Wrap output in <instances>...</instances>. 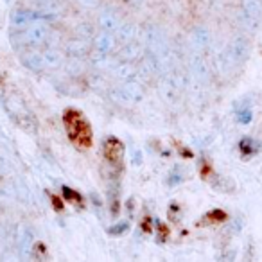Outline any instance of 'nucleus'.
Segmentation results:
<instances>
[{"label":"nucleus","instance_id":"nucleus-19","mask_svg":"<svg viewBox=\"0 0 262 262\" xmlns=\"http://www.w3.org/2000/svg\"><path fill=\"white\" fill-rule=\"evenodd\" d=\"M169 180H171V182H169V183H172V185H176V183L182 182V176H180V174H174V176H171V178H169Z\"/></svg>","mask_w":262,"mask_h":262},{"label":"nucleus","instance_id":"nucleus-2","mask_svg":"<svg viewBox=\"0 0 262 262\" xmlns=\"http://www.w3.org/2000/svg\"><path fill=\"white\" fill-rule=\"evenodd\" d=\"M102 153L112 165H120L124 158V144L115 137H108L102 144Z\"/></svg>","mask_w":262,"mask_h":262},{"label":"nucleus","instance_id":"nucleus-18","mask_svg":"<svg viewBox=\"0 0 262 262\" xmlns=\"http://www.w3.org/2000/svg\"><path fill=\"white\" fill-rule=\"evenodd\" d=\"M208 217L214 219V221H223V219H225L226 215H225V212H221V210H214L210 215H208Z\"/></svg>","mask_w":262,"mask_h":262},{"label":"nucleus","instance_id":"nucleus-14","mask_svg":"<svg viewBox=\"0 0 262 262\" xmlns=\"http://www.w3.org/2000/svg\"><path fill=\"white\" fill-rule=\"evenodd\" d=\"M251 119H253V113H251L250 106H244V108L237 110V120H239L241 124H250Z\"/></svg>","mask_w":262,"mask_h":262},{"label":"nucleus","instance_id":"nucleus-10","mask_svg":"<svg viewBox=\"0 0 262 262\" xmlns=\"http://www.w3.org/2000/svg\"><path fill=\"white\" fill-rule=\"evenodd\" d=\"M24 65L31 70H40L45 67V61H43V56H38V54H29L24 58Z\"/></svg>","mask_w":262,"mask_h":262},{"label":"nucleus","instance_id":"nucleus-13","mask_svg":"<svg viewBox=\"0 0 262 262\" xmlns=\"http://www.w3.org/2000/svg\"><path fill=\"white\" fill-rule=\"evenodd\" d=\"M117 33H119V36L122 38V40H131L133 34H135V27L131 26V24H120Z\"/></svg>","mask_w":262,"mask_h":262},{"label":"nucleus","instance_id":"nucleus-17","mask_svg":"<svg viewBox=\"0 0 262 262\" xmlns=\"http://www.w3.org/2000/svg\"><path fill=\"white\" fill-rule=\"evenodd\" d=\"M127 230H129V223L122 221V223H117L115 226H112V228H110V233H113V235H120V233L127 232Z\"/></svg>","mask_w":262,"mask_h":262},{"label":"nucleus","instance_id":"nucleus-20","mask_svg":"<svg viewBox=\"0 0 262 262\" xmlns=\"http://www.w3.org/2000/svg\"><path fill=\"white\" fill-rule=\"evenodd\" d=\"M52 203H54V207H58V210H63V203L58 198H52Z\"/></svg>","mask_w":262,"mask_h":262},{"label":"nucleus","instance_id":"nucleus-7","mask_svg":"<svg viewBox=\"0 0 262 262\" xmlns=\"http://www.w3.org/2000/svg\"><path fill=\"white\" fill-rule=\"evenodd\" d=\"M41 18H49V16L41 15V13H29V11H22V13H16L13 16V22L16 26H26V24H33L34 20H41Z\"/></svg>","mask_w":262,"mask_h":262},{"label":"nucleus","instance_id":"nucleus-15","mask_svg":"<svg viewBox=\"0 0 262 262\" xmlns=\"http://www.w3.org/2000/svg\"><path fill=\"white\" fill-rule=\"evenodd\" d=\"M43 61H45V67H56L61 61V58H59V54H56L54 51H47V52H43Z\"/></svg>","mask_w":262,"mask_h":262},{"label":"nucleus","instance_id":"nucleus-5","mask_svg":"<svg viewBox=\"0 0 262 262\" xmlns=\"http://www.w3.org/2000/svg\"><path fill=\"white\" fill-rule=\"evenodd\" d=\"M228 56L232 59V63H244L250 56V43L244 38H235L230 43Z\"/></svg>","mask_w":262,"mask_h":262},{"label":"nucleus","instance_id":"nucleus-11","mask_svg":"<svg viewBox=\"0 0 262 262\" xmlns=\"http://www.w3.org/2000/svg\"><path fill=\"white\" fill-rule=\"evenodd\" d=\"M63 196H65V200L70 201V203L77 205V207H83V196H81L79 192H76V190L69 189V187H63Z\"/></svg>","mask_w":262,"mask_h":262},{"label":"nucleus","instance_id":"nucleus-12","mask_svg":"<svg viewBox=\"0 0 262 262\" xmlns=\"http://www.w3.org/2000/svg\"><path fill=\"white\" fill-rule=\"evenodd\" d=\"M113 47V38H110L108 34H102V36L97 38V49L99 52H110V49Z\"/></svg>","mask_w":262,"mask_h":262},{"label":"nucleus","instance_id":"nucleus-3","mask_svg":"<svg viewBox=\"0 0 262 262\" xmlns=\"http://www.w3.org/2000/svg\"><path fill=\"white\" fill-rule=\"evenodd\" d=\"M262 16V0H243V18L246 26H255Z\"/></svg>","mask_w":262,"mask_h":262},{"label":"nucleus","instance_id":"nucleus-16","mask_svg":"<svg viewBox=\"0 0 262 262\" xmlns=\"http://www.w3.org/2000/svg\"><path fill=\"white\" fill-rule=\"evenodd\" d=\"M31 244H33V233H31V230H24V235L20 239V248H22L24 253H26V246L29 248Z\"/></svg>","mask_w":262,"mask_h":262},{"label":"nucleus","instance_id":"nucleus-21","mask_svg":"<svg viewBox=\"0 0 262 262\" xmlns=\"http://www.w3.org/2000/svg\"><path fill=\"white\" fill-rule=\"evenodd\" d=\"M0 86H2V76H0Z\"/></svg>","mask_w":262,"mask_h":262},{"label":"nucleus","instance_id":"nucleus-9","mask_svg":"<svg viewBox=\"0 0 262 262\" xmlns=\"http://www.w3.org/2000/svg\"><path fill=\"white\" fill-rule=\"evenodd\" d=\"M258 147H260V144L255 142L253 139H250V137H244L243 140L239 142V149L243 155H253L258 151Z\"/></svg>","mask_w":262,"mask_h":262},{"label":"nucleus","instance_id":"nucleus-1","mask_svg":"<svg viewBox=\"0 0 262 262\" xmlns=\"http://www.w3.org/2000/svg\"><path fill=\"white\" fill-rule=\"evenodd\" d=\"M63 122H65L70 140L77 147L86 149V147L92 146V127L88 120L77 110H67L65 115H63Z\"/></svg>","mask_w":262,"mask_h":262},{"label":"nucleus","instance_id":"nucleus-4","mask_svg":"<svg viewBox=\"0 0 262 262\" xmlns=\"http://www.w3.org/2000/svg\"><path fill=\"white\" fill-rule=\"evenodd\" d=\"M47 36H49V29L45 26H33V27H27L18 36V40H22L26 45H38L47 40Z\"/></svg>","mask_w":262,"mask_h":262},{"label":"nucleus","instance_id":"nucleus-6","mask_svg":"<svg viewBox=\"0 0 262 262\" xmlns=\"http://www.w3.org/2000/svg\"><path fill=\"white\" fill-rule=\"evenodd\" d=\"M99 26H101V29L104 31V33H113V31H117L120 26L119 16L113 11H110V9H106V11H102L101 15H99Z\"/></svg>","mask_w":262,"mask_h":262},{"label":"nucleus","instance_id":"nucleus-8","mask_svg":"<svg viewBox=\"0 0 262 262\" xmlns=\"http://www.w3.org/2000/svg\"><path fill=\"white\" fill-rule=\"evenodd\" d=\"M192 40H194V45H196V47L203 49L210 43V33H208L207 27H198L192 34Z\"/></svg>","mask_w":262,"mask_h":262}]
</instances>
